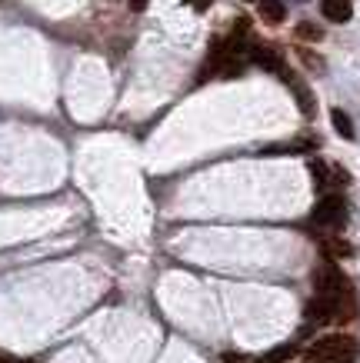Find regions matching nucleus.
Returning <instances> with one entry per match:
<instances>
[{"mask_svg":"<svg viewBox=\"0 0 360 363\" xmlns=\"http://www.w3.org/2000/svg\"><path fill=\"white\" fill-rule=\"evenodd\" d=\"M357 340L354 337H344V333H334V337H324L317 340L310 350H307V360L314 363H354L357 360Z\"/></svg>","mask_w":360,"mask_h":363,"instance_id":"nucleus-1","label":"nucleus"},{"mask_svg":"<svg viewBox=\"0 0 360 363\" xmlns=\"http://www.w3.org/2000/svg\"><path fill=\"white\" fill-rule=\"evenodd\" d=\"M314 290H317V297H327V300L350 297L347 277L340 274L334 264H320V267L314 270Z\"/></svg>","mask_w":360,"mask_h":363,"instance_id":"nucleus-2","label":"nucleus"},{"mask_svg":"<svg viewBox=\"0 0 360 363\" xmlns=\"http://www.w3.org/2000/svg\"><path fill=\"white\" fill-rule=\"evenodd\" d=\"M344 217H347V207L337 194H327L314 207V223H320V227H337V223H344Z\"/></svg>","mask_w":360,"mask_h":363,"instance_id":"nucleus-3","label":"nucleus"},{"mask_svg":"<svg viewBox=\"0 0 360 363\" xmlns=\"http://www.w3.org/2000/svg\"><path fill=\"white\" fill-rule=\"evenodd\" d=\"M320 11H324V17L334 23H347L350 13H354V4L350 0H320Z\"/></svg>","mask_w":360,"mask_h":363,"instance_id":"nucleus-4","label":"nucleus"},{"mask_svg":"<svg viewBox=\"0 0 360 363\" xmlns=\"http://www.w3.org/2000/svg\"><path fill=\"white\" fill-rule=\"evenodd\" d=\"M251 57H253V64H261L263 70H271V74H284V60H280L277 50H271V47H253Z\"/></svg>","mask_w":360,"mask_h":363,"instance_id":"nucleus-5","label":"nucleus"},{"mask_svg":"<svg viewBox=\"0 0 360 363\" xmlns=\"http://www.w3.org/2000/svg\"><path fill=\"white\" fill-rule=\"evenodd\" d=\"M257 13H261V21H263V23L277 27V23H284L287 7L280 4V0H261V4H257Z\"/></svg>","mask_w":360,"mask_h":363,"instance_id":"nucleus-6","label":"nucleus"},{"mask_svg":"<svg viewBox=\"0 0 360 363\" xmlns=\"http://www.w3.org/2000/svg\"><path fill=\"white\" fill-rule=\"evenodd\" d=\"M280 77H284L287 84H290V90H294V94H297V100H300V111H304L307 117H310V113H314V97L307 94V87H304V84H300V80L294 77V74H287V70H284V74H280Z\"/></svg>","mask_w":360,"mask_h":363,"instance_id":"nucleus-7","label":"nucleus"},{"mask_svg":"<svg viewBox=\"0 0 360 363\" xmlns=\"http://www.w3.org/2000/svg\"><path fill=\"white\" fill-rule=\"evenodd\" d=\"M330 121H334V130L344 137V140H354V123L344 111H330Z\"/></svg>","mask_w":360,"mask_h":363,"instance_id":"nucleus-8","label":"nucleus"},{"mask_svg":"<svg viewBox=\"0 0 360 363\" xmlns=\"http://www.w3.org/2000/svg\"><path fill=\"white\" fill-rule=\"evenodd\" d=\"M324 250H327L330 257H350L354 247H350L347 240H324Z\"/></svg>","mask_w":360,"mask_h":363,"instance_id":"nucleus-9","label":"nucleus"},{"mask_svg":"<svg viewBox=\"0 0 360 363\" xmlns=\"http://www.w3.org/2000/svg\"><path fill=\"white\" fill-rule=\"evenodd\" d=\"M294 353H297V350L290 347V343H287V347H277V350L267 353V357H263V363H284V360H290Z\"/></svg>","mask_w":360,"mask_h":363,"instance_id":"nucleus-10","label":"nucleus"},{"mask_svg":"<svg viewBox=\"0 0 360 363\" xmlns=\"http://www.w3.org/2000/svg\"><path fill=\"white\" fill-rule=\"evenodd\" d=\"M297 37H300V40H320L324 30H320L317 23H300V27H297Z\"/></svg>","mask_w":360,"mask_h":363,"instance_id":"nucleus-11","label":"nucleus"},{"mask_svg":"<svg viewBox=\"0 0 360 363\" xmlns=\"http://www.w3.org/2000/svg\"><path fill=\"white\" fill-rule=\"evenodd\" d=\"M297 57H300L307 67H314V70H324V60H317V54H310V50H300Z\"/></svg>","mask_w":360,"mask_h":363,"instance_id":"nucleus-12","label":"nucleus"},{"mask_svg":"<svg viewBox=\"0 0 360 363\" xmlns=\"http://www.w3.org/2000/svg\"><path fill=\"white\" fill-rule=\"evenodd\" d=\"M184 4H190L194 11H207V7H210V0H184Z\"/></svg>","mask_w":360,"mask_h":363,"instance_id":"nucleus-13","label":"nucleus"},{"mask_svg":"<svg viewBox=\"0 0 360 363\" xmlns=\"http://www.w3.org/2000/svg\"><path fill=\"white\" fill-rule=\"evenodd\" d=\"M0 363H33V360H13V357H7V353H0Z\"/></svg>","mask_w":360,"mask_h":363,"instance_id":"nucleus-14","label":"nucleus"},{"mask_svg":"<svg viewBox=\"0 0 360 363\" xmlns=\"http://www.w3.org/2000/svg\"><path fill=\"white\" fill-rule=\"evenodd\" d=\"M131 7L133 11H143V7H147V0H131Z\"/></svg>","mask_w":360,"mask_h":363,"instance_id":"nucleus-15","label":"nucleus"}]
</instances>
